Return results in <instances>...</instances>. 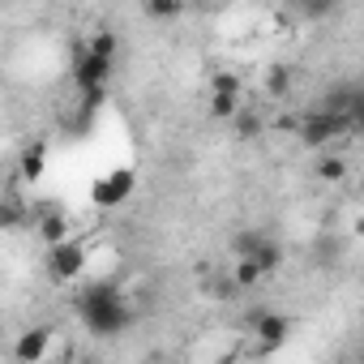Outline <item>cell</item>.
<instances>
[{"label": "cell", "mask_w": 364, "mask_h": 364, "mask_svg": "<svg viewBox=\"0 0 364 364\" xmlns=\"http://www.w3.org/2000/svg\"><path fill=\"white\" fill-rule=\"evenodd\" d=\"M262 283H266V274H262L253 262H240V257H236V270H232V287H236V291H253V287H262Z\"/></svg>", "instance_id": "5bb4252c"}, {"label": "cell", "mask_w": 364, "mask_h": 364, "mask_svg": "<svg viewBox=\"0 0 364 364\" xmlns=\"http://www.w3.org/2000/svg\"><path fill=\"white\" fill-rule=\"evenodd\" d=\"M107 77H112V60H99L82 48L77 60H73V86L82 95H95V90H107Z\"/></svg>", "instance_id": "52a82bcc"}, {"label": "cell", "mask_w": 364, "mask_h": 364, "mask_svg": "<svg viewBox=\"0 0 364 364\" xmlns=\"http://www.w3.org/2000/svg\"><path fill=\"white\" fill-rule=\"evenodd\" d=\"M232 249H236V257H240V262H253L266 279H270V274H279V266H283V245H279L270 232L249 228V232H240V236L232 240Z\"/></svg>", "instance_id": "7a4b0ae2"}, {"label": "cell", "mask_w": 364, "mask_h": 364, "mask_svg": "<svg viewBox=\"0 0 364 364\" xmlns=\"http://www.w3.org/2000/svg\"><path fill=\"white\" fill-rule=\"evenodd\" d=\"M291 330H296V321L287 313H279V309H257L253 313V338H257L262 351H279L291 338Z\"/></svg>", "instance_id": "8992f818"}, {"label": "cell", "mask_w": 364, "mask_h": 364, "mask_svg": "<svg viewBox=\"0 0 364 364\" xmlns=\"http://www.w3.org/2000/svg\"><path fill=\"white\" fill-rule=\"evenodd\" d=\"M43 270H48V279H52V283H73V279H82V274H86V249H82L77 240H65V245L48 249Z\"/></svg>", "instance_id": "5b68a950"}, {"label": "cell", "mask_w": 364, "mask_h": 364, "mask_svg": "<svg viewBox=\"0 0 364 364\" xmlns=\"http://www.w3.org/2000/svg\"><path fill=\"white\" fill-rule=\"evenodd\" d=\"M26 219H31V206L22 198H14V193L0 198V232H18Z\"/></svg>", "instance_id": "30bf717a"}, {"label": "cell", "mask_w": 364, "mask_h": 364, "mask_svg": "<svg viewBox=\"0 0 364 364\" xmlns=\"http://www.w3.org/2000/svg\"><path fill=\"white\" fill-rule=\"evenodd\" d=\"M141 14H146L150 22H176L180 14H185V5H180V0H146Z\"/></svg>", "instance_id": "9a60e30c"}, {"label": "cell", "mask_w": 364, "mask_h": 364, "mask_svg": "<svg viewBox=\"0 0 364 364\" xmlns=\"http://www.w3.org/2000/svg\"><path fill=\"white\" fill-rule=\"evenodd\" d=\"M133 193H137V171H133V167H112V171H103L95 185H90V206L116 210V206H124Z\"/></svg>", "instance_id": "3957f363"}, {"label": "cell", "mask_w": 364, "mask_h": 364, "mask_svg": "<svg viewBox=\"0 0 364 364\" xmlns=\"http://www.w3.org/2000/svg\"><path fill=\"white\" fill-rule=\"evenodd\" d=\"M35 232H39V240L48 245V249H56V245H65V240H73L69 232V215L56 206V202H39V210H35Z\"/></svg>", "instance_id": "ba28073f"}, {"label": "cell", "mask_w": 364, "mask_h": 364, "mask_svg": "<svg viewBox=\"0 0 364 364\" xmlns=\"http://www.w3.org/2000/svg\"><path fill=\"white\" fill-rule=\"evenodd\" d=\"M141 364H167V360H163V355H150V360H141Z\"/></svg>", "instance_id": "ffe728a7"}, {"label": "cell", "mask_w": 364, "mask_h": 364, "mask_svg": "<svg viewBox=\"0 0 364 364\" xmlns=\"http://www.w3.org/2000/svg\"><path fill=\"white\" fill-rule=\"evenodd\" d=\"M313 176H317V180H326V185H338V180L347 176V159H343V154H330V150H326V154H321V159L313 163Z\"/></svg>", "instance_id": "4fadbf2b"}, {"label": "cell", "mask_w": 364, "mask_h": 364, "mask_svg": "<svg viewBox=\"0 0 364 364\" xmlns=\"http://www.w3.org/2000/svg\"><path fill=\"white\" fill-rule=\"evenodd\" d=\"M206 112H210V120H232V116L240 112V99H232V95H210Z\"/></svg>", "instance_id": "e0dca14e"}, {"label": "cell", "mask_w": 364, "mask_h": 364, "mask_svg": "<svg viewBox=\"0 0 364 364\" xmlns=\"http://www.w3.org/2000/svg\"><path fill=\"white\" fill-rule=\"evenodd\" d=\"M86 52H90V56H99V60H112V65H116V52H120V39H116V31H90V39H86Z\"/></svg>", "instance_id": "7c38bea8"}, {"label": "cell", "mask_w": 364, "mask_h": 364, "mask_svg": "<svg viewBox=\"0 0 364 364\" xmlns=\"http://www.w3.org/2000/svg\"><path fill=\"white\" fill-rule=\"evenodd\" d=\"M18 171H22V180H39V176L48 171V146H43V141L26 146L22 159H18Z\"/></svg>", "instance_id": "8fae6325"}, {"label": "cell", "mask_w": 364, "mask_h": 364, "mask_svg": "<svg viewBox=\"0 0 364 364\" xmlns=\"http://www.w3.org/2000/svg\"><path fill=\"white\" fill-rule=\"evenodd\" d=\"M232 129H236V137H240V141H253V137L266 129V120H262L257 112H245V107H240V112L232 116Z\"/></svg>", "instance_id": "2e32d148"}, {"label": "cell", "mask_w": 364, "mask_h": 364, "mask_svg": "<svg viewBox=\"0 0 364 364\" xmlns=\"http://www.w3.org/2000/svg\"><path fill=\"white\" fill-rule=\"evenodd\" d=\"M52 343H56L52 326H31V330H22V334L14 338V360H18V364H39V360L52 351Z\"/></svg>", "instance_id": "9c48e42d"}, {"label": "cell", "mask_w": 364, "mask_h": 364, "mask_svg": "<svg viewBox=\"0 0 364 364\" xmlns=\"http://www.w3.org/2000/svg\"><path fill=\"white\" fill-rule=\"evenodd\" d=\"M210 95H232V99H240L245 86H240L236 73H215V77H210Z\"/></svg>", "instance_id": "d6986e66"}, {"label": "cell", "mask_w": 364, "mask_h": 364, "mask_svg": "<svg viewBox=\"0 0 364 364\" xmlns=\"http://www.w3.org/2000/svg\"><path fill=\"white\" fill-rule=\"evenodd\" d=\"M355 124L347 120V116H334V112H321V107H313L304 120H300V141L309 146V150H330V141L334 137H347Z\"/></svg>", "instance_id": "277c9868"}, {"label": "cell", "mask_w": 364, "mask_h": 364, "mask_svg": "<svg viewBox=\"0 0 364 364\" xmlns=\"http://www.w3.org/2000/svg\"><path fill=\"white\" fill-rule=\"evenodd\" d=\"M77 317H82V326L95 338H116V334H124L133 326V304H129V296L116 283L95 279L77 296Z\"/></svg>", "instance_id": "6da1fadb"}, {"label": "cell", "mask_w": 364, "mask_h": 364, "mask_svg": "<svg viewBox=\"0 0 364 364\" xmlns=\"http://www.w3.org/2000/svg\"><path fill=\"white\" fill-rule=\"evenodd\" d=\"M266 90H270L274 99H283V95L291 90V69H287V65H274L270 77H266Z\"/></svg>", "instance_id": "ac0fdd59"}, {"label": "cell", "mask_w": 364, "mask_h": 364, "mask_svg": "<svg viewBox=\"0 0 364 364\" xmlns=\"http://www.w3.org/2000/svg\"><path fill=\"white\" fill-rule=\"evenodd\" d=\"M77 364H90V360H77Z\"/></svg>", "instance_id": "44dd1931"}]
</instances>
